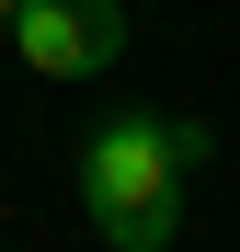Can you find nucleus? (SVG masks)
<instances>
[{
    "label": "nucleus",
    "mask_w": 240,
    "mask_h": 252,
    "mask_svg": "<svg viewBox=\"0 0 240 252\" xmlns=\"http://www.w3.org/2000/svg\"><path fill=\"white\" fill-rule=\"evenodd\" d=\"M80 206H92L103 252H172V229H183L172 115H103L92 138H80Z\"/></svg>",
    "instance_id": "nucleus-1"
},
{
    "label": "nucleus",
    "mask_w": 240,
    "mask_h": 252,
    "mask_svg": "<svg viewBox=\"0 0 240 252\" xmlns=\"http://www.w3.org/2000/svg\"><path fill=\"white\" fill-rule=\"evenodd\" d=\"M12 46H23L34 80H92V69L126 58V0H23Z\"/></svg>",
    "instance_id": "nucleus-2"
},
{
    "label": "nucleus",
    "mask_w": 240,
    "mask_h": 252,
    "mask_svg": "<svg viewBox=\"0 0 240 252\" xmlns=\"http://www.w3.org/2000/svg\"><path fill=\"white\" fill-rule=\"evenodd\" d=\"M12 12H23V0H0V23H12Z\"/></svg>",
    "instance_id": "nucleus-3"
}]
</instances>
